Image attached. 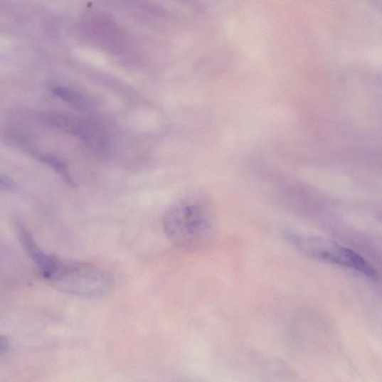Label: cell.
Returning a JSON list of instances; mask_svg holds the SVG:
<instances>
[{"label":"cell","mask_w":382,"mask_h":382,"mask_svg":"<svg viewBox=\"0 0 382 382\" xmlns=\"http://www.w3.org/2000/svg\"><path fill=\"white\" fill-rule=\"evenodd\" d=\"M10 349L9 340L3 335H0V356L8 354Z\"/></svg>","instance_id":"9"},{"label":"cell","mask_w":382,"mask_h":382,"mask_svg":"<svg viewBox=\"0 0 382 382\" xmlns=\"http://www.w3.org/2000/svg\"><path fill=\"white\" fill-rule=\"evenodd\" d=\"M168 240L180 250L206 249L215 238V228L207 210L196 201H181L168 209L163 221Z\"/></svg>","instance_id":"1"},{"label":"cell","mask_w":382,"mask_h":382,"mask_svg":"<svg viewBox=\"0 0 382 382\" xmlns=\"http://www.w3.org/2000/svg\"><path fill=\"white\" fill-rule=\"evenodd\" d=\"M287 239L300 253L318 261L355 270L370 278L377 277L375 268L362 256L336 242L301 235H290Z\"/></svg>","instance_id":"3"},{"label":"cell","mask_w":382,"mask_h":382,"mask_svg":"<svg viewBox=\"0 0 382 382\" xmlns=\"http://www.w3.org/2000/svg\"><path fill=\"white\" fill-rule=\"evenodd\" d=\"M16 183L10 178L0 175V191H12L16 189Z\"/></svg>","instance_id":"8"},{"label":"cell","mask_w":382,"mask_h":382,"mask_svg":"<svg viewBox=\"0 0 382 382\" xmlns=\"http://www.w3.org/2000/svg\"><path fill=\"white\" fill-rule=\"evenodd\" d=\"M18 240L27 255L38 265L41 272L47 270L53 264L54 256L45 253L34 237L20 221L15 223Z\"/></svg>","instance_id":"5"},{"label":"cell","mask_w":382,"mask_h":382,"mask_svg":"<svg viewBox=\"0 0 382 382\" xmlns=\"http://www.w3.org/2000/svg\"><path fill=\"white\" fill-rule=\"evenodd\" d=\"M52 127L89 142H96L97 130L88 122L73 116L53 114L47 117Z\"/></svg>","instance_id":"4"},{"label":"cell","mask_w":382,"mask_h":382,"mask_svg":"<svg viewBox=\"0 0 382 382\" xmlns=\"http://www.w3.org/2000/svg\"><path fill=\"white\" fill-rule=\"evenodd\" d=\"M53 92L58 97L63 100L76 110L87 108V100L82 95L74 92V91L58 87L53 89Z\"/></svg>","instance_id":"6"},{"label":"cell","mask_w":382,"mask_h":382,"mask_svg":"<svg viewBox=\"0 0 382 382\" xmlns=\"http://www.w3.org/2000/svg\"><path fill=\"white\" fill-rule=\"evenodd\" d=\"M41 274L60 292L80 297L105 296L114 286L109 272L93 265L67 261L55 256L51 267Z\"/></svg>","instance_id":"2"},{"label":"cell","mask_w":382,"mask_h":382,"mask_svg":"<svg viewBox=\"0 0 382 382\" xmlns=\"http://www.w3.org/2000/svg\"><path fill=\"white\" fill-rule=\"evenodd\" d=\"M39 159L44 163L49 164L55 170L68 186L75 188V183L72 179L66 164L63 161L53 156L48 155H40Z\"/></svg>","instance_id":"7"}]
</instances>
